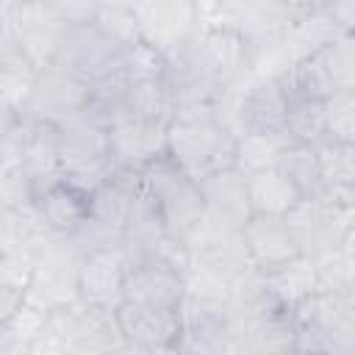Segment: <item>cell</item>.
Returning <instances> with one entry per match:
<instances>
[{
  "label": "cell",
  "instance_id": "obj_25",
  "mask_svg": "<svg viewBox=\"0 0 355 355\" xmlns=\"http://www.w3.org/2000/svg\"><path fill=\"white\" fill-rule=\"evenodd\" d=\"M344 300L349 302V308L355 311V277L349 280V286H347V291H344Z\"/></svg>",
  "mask_w": 355,
  "mask_h": 355
},
{
  "label": "cell",
  "instance_id": "obj_10",
  "mask_svg": "<svg viewBox=\"0 0 355 355\" xmlns=\"http://www.w3.org/2000/svg\"><path fill=\"white\" fill-rule=\"evenodd\" d=\"M86 111H89V86L50 64L42 69L31 92V100L19 116H31L64 128L69 122L86 119Z\"/></svg>",
  "mask_w": 355,
  "mask_h": 355
},
{
  "label": "cell",
  "instance_id": "obj_2",
  "mask_svg": "<svg viewBox=\"0 0 355 355\" xmlns=\"http://www.w3.org/2000/svg\"><path fill=\"white\" fill-rule=\"evenodd\" d=\"M169 72L233 92L252 75V47L230 25H200L186 47L166 55Z\"/></svg>",
  "mask_w": 355,
  "mask_h": 355
},
{
  "label": "cell",
  "instance_id": "obj_9",
  "mask_svg": "<svg viewBox=\"0 0 355 355\" xmlns=\"http://www.w3.org/2000/svg\"><path fill=\"white\" fill-rule=\"evenodd\" d=\"M139 39L161 50L164 55L178 53L200 31V8L189 0H147L133 3Z\"/></svg>",
  "mask_w": 355,
  "mask_h": 355
},
{
  "label": "cell",
  "instance_id": "obj_8",
  "mask_svg": "<svg viewBox=\"0 0 355 355\" xmlns=\"http://www.w3.org/2000/svg\"><path fill=\"white\" fill-rule=\"evenodd\" d=\"M125 302L153 311L180 313L186 302V277L183 266L164 258H144L128 266L125 277Z\"/></svg>",
  "mask_w": 355,
  "mask_h": 355
},
{
  "label": "cell",
  "instance_id": "obj_17",
  "mask_svg": "<svg viewBox=\"0 0 355 355\" xmlns=\"http://www.w3.org/2000/svg\"><path fill=\"white\" fill-rule=\"evenodd\" d=\"M261 286L263 291L277 302L286 305L291 311H297L300 305H305L313 294H319V280H316V263L305 255H300L297 261H291L288 266L261 275Z\"/></svg>",
  "mask_w": 355,
  "mask_h": 355
},
{
  "label": "cell",
  "instance_id": "obj_12",
  "mask_svg": "<svg viewBox=\"0 0 355 355\" xmlns=\"http://www.w3.org/2000/svg\"><path fill=\"white\" fill-rule=\"evenodd\" d=\"M128 266L130 263L122 247H103L86 252L78 275V300L97 311L116 313L125 302Z\"/></svg>",
  "mask_w": 355,
  "mask_h": 355
},
{
  "label": "cell",
  "instance_id": "obj_6",
  "mask_svg": "<svg viewBox=\"0 0 355 355\" xmlns=\"http://www.w3.org/2000/svg\"><path fill=\"white\" fill-rule=\"evenodd\" d=\"M225 119L236 128L239 136H286L288 119V92L280 78L250 75L236 86L225 100Z\"/></svg>",
  "mask_w": 355,
  "mask_h": 355
},
{
  "label": "cell",
  "instance_id": "obj_7",
  "mask_svg": "<svg viewBox=\"0 0 355 355\" xmlns=\"http://www.w3.org/2000/svg\"><path fill=\"white\" fill-rule=\"evenodd\" d=\"M297 247L305 258L316 261L338 247H347L355 236V208L336 205L319 197H305L286 216Z\"/></svg>",
  "mask_w": 355,
  "mask_h": 355
},
{
  "label": "cell",
  "instance_id": "obj_4",
  "mask_svg": "<svg viewBox=\"0 0 355 355\" xmlns=\"http://www.w3.org/2000/svg\"><path fill=\"white\" fill-rule=\"evenodd\" d=\"M128 47L130 44L108 33L94 17L83 22H67L53 53V67L92 86L122 69V58Z\"/></svg>",
  "mask_w": 355,
  "mask_h": 355
},
{
  "label": "cell",
  "instance_id": "obj_18",
  "mask_svg": "<svg viewBox=\"0 0 355 355\" xmlns=\"http://www.w3.org/2000/svg\"><path fill=\"white\" fill-rule=\"evenodd\" d=\"M247 189L252 211L263 216H288L297 208V202L305 200L277 166L247 175Z\"/></svg>",
  "mask_w": 355,
  "mask_h": 355
},
{
  "label": "cell",
  "instance_id": "obj_23",
  "mask_svg": "<svg viewBox=\"0 0 355 355\" xmlns=\"http://www.w3.org/2000/svg\"><path fill=\"white\" fill-rule=\"evenodd\" d=\"M324 139L355 144V89H341L324 100Z\"/></svg>",
  "mask_w": 355,
  "mask_h": 355
},
{
  "label": "cell",
  "instance_id": "obj_22",
  "mask_svg": "<svg viewBox=\"0 0 355 355\" xmlns=\"http://www.w3.org/2000/svg\"><path fill=\"white\" fill-rule=\"evenodd\" d=\"M286 141H288V136H258V133L239 136L236 169L244 175H252V172L277 166V158H280Z\"/></svg>",
  "mask_w": 355,
  "mask_h": 355
},
{
  "label": "cell",
  "instance_id": "obj_14",
  "mask_svg": "<svg viewBox=\"0 0 355 355\" xmlns=\"http://www.w3.org/2000/svg\"><path fill=\"white\" fill-rule=\"evenodd\" d=\"M244 244H247V252L255 263V269L261 275H269V272H277L283 266H288L291 261H297L302 252L297 247V239L286 222V216H263V214H255L244 230Z\"/></svg>",
  "mask_w": 355,
  "mask_h": 355
},
{
  "label": "cell",
  "instance_id": "obj_5",
  "mask_svg": "<svg viewBox=\"0 0 355 355\" xmlns=\"http://www.w3.org/2000/svg\"><path fill=\"white\" fill-rule=\"evenodd\" d=\"M58 158L64 180L86 194L97 191L116 172L108 128L89 119L69 122L58 130Z\"/></svg>",
  "mask_w": 355,
  "mask_h": 355
},
{
  "label": "cell",
  "instance_id": "obj_20",
  "mask_svg": "<svg viewBox=\"0 0 355 355\" xmlns=\"http://www.w3.org/2000/svg\"><path fill=\"white\" fill-rule=\"evenodd\" d=\"M277 169L291 180V186L302 197H319L322 194V166H319V153L313 144H302V141L288 139L280 158H277Z\"/></svg>",
  "mask_w": 355,
  "mask_h": 355
},
{
  "label": "cell",
  "instance_id": "obj_21",
  "mask_svg": "<svg viewBox=\"0 0 355 355\" xmlns=\"http://www.w3.org/2000/svg\"><path fill=\"white\" fill-rule=\"evenodd\" d=\"M286 136L302 144H322L324 141V103L319 100H300L288 97V119Z\"/></svg>",
  "mask_w": 355,
  "mask_h": 355
},
{
  "label": "cell",
  "instance_id": "obj_16",
  "mask_svg": "<svg viewBox=\"0 0 355 355\" xmlns=\"http://www.w3.org/2000/svg\"><path fill=\"white\" fill-rule=\"evenodd\" d=\"M33 208L42 227L50 236H75L92 216V194L64 180L47 189L42 197H36Z\"/></svg>",
  "mask_w": 355,
  "mask_h": 355
},
{
  "label": "cell",
  "instance_id": "obj_15",
  "mask_svg": "<svg viewBox=\"0 0 355 355\" xmlns=\"http://www.w3.org/2000/svg\"><path fill=\"white\" fill-rule=\"evenodd\" d=\"M116 324L128 344L141 347L147 352L172 349L180 341V313L122 302V308L116 311Z\"/></svg>",
  "mask_w": 355,
  "mask_h": 355
},
{
  "label": "cell",
  "instance_id": "obj_24",
  "mask_svg": "<svg viewBox=\"0 0 355 355\" xmlns=\"http://www.w3.org/2000/svg\"><path fill=\"white\" fill-rule=\"evenodd\" d=\"M108 355H153V352H147V349H141V347H133V344H128V341H122L114 352H108Z\"/></svg>",
  "mask_w": 355,
  "mask_h": 355
},
{
  "label": "cell",
  "instance_id": "obj_11",
  "mask_svg": "<svg viewBox=\"0 0 355 355\" xmlns=\"http://www.w3.org/2000/svg\"><path fill=\"white\" fill-rule=\"evenodd\" d=\"M166 125L169 122H164V119H150V116H136V114L116 119L108 128L116 172L141 175L147 166H153L155 161L169 155Z\"/></svg>",
  "mask_w": 355,
  "mask_h": 355
},
{
  "label": "cell",
  "instance_id": "obj_3",
  "mask_svg": "<svg viewBox=\"0 0 355 355\" xmlns=\"http://www.w3.org/2000/svg\"><path fill=\"white\" fill-rule=\"evenodd\" d=\"M153 211L172 244L189 252L200 227L205 225V200L200 180L180 169L169 155L141 172Z\"/></svg>",
  "mask_w": 355,
  "mask_h": 355
},
{
  "label": "cell",
  "instance_id": "obj_13",
  "mask_svg": "<svg viewBox=\"0 0 355 355\" xmlns=\"http://www.w3.org/2000/svg\"><path fill=\"white\" fill-rule=\"evenodd\" d=\"M202 200H205V219L227 227V230H244V225L255 216L247 189V175L233 169H222L200 180Z\"/></svg>",
  "mask_w": 355,
  "mask_h": 355
},
{
  "label": "cell",
  "instance_id": "obj_1",
  "mask_svg": "<svg viewBox=\"0 0 355 355\" xmlns=\"http://www.w3.org/2000/svg\"><path fill=\"white\" fill-rule=\"evenodd\" d=\"M169 158L194 180L233 169L239 158V133L225 119V108L175 111L166 125Z\"/></svg>",
  "mask_w": 355,
  "mask_h": 355
},
{
  "label": "cell",
  "instance_id": "obj_19",
  "mask_svg": "<svg viewBox=\"0 0 355 355\" xmlns=\"http://www.w3.org/2000/svg\"><path fill=\"white\" fill-rule=\"evenodd\" d=\"M50 311L31 300L6 322H0V355H36L44 341Z\"/></svg>",
  "mask_w": 355,
  "mask_h": 355
}]
</instances>
